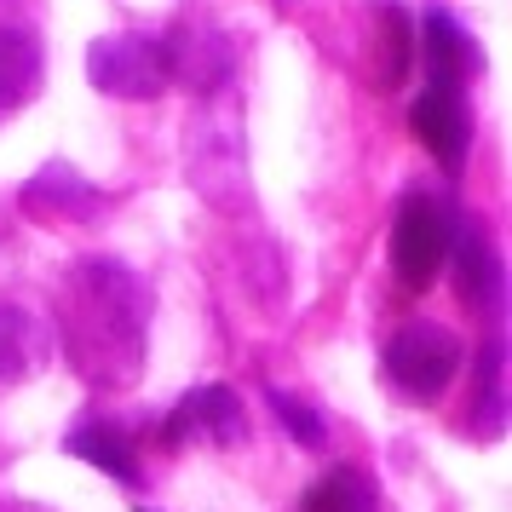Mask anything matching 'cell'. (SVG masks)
<instances>
[{"instance_id":"1","label":"cell","mask_w":512,"mask_h":512,"mask_svg":"<svg viewBox=\"0 0 512 512\" xmlns=\"http://www.w3.org/2000/svg\"><path fill=\"white\" fill-rule=\"evenodd\" d=\"M150 317H156V288L127 265V259L93 254L75 259L58 288V340L70 369L87 386H133L144 374L150 351Z\"/></svg>"},{"instance_id":"2","label":"cell","mask_w":512,"mask_h":512,"mask_svg":"<svg viewBox=\"0 0 512 512\" xmlns=\"http://www.w3.org/2000/svg\"><path fill=\"white\" fill-rule=\"evenodd\" d=\"M455 369H461V340L432 317H415L386 340V380L409 403H438L455 386Z\"/></svg>"},{"instance_id":"3","label":"cell","mask_w":512,"mask_h":512,"mask_svg":"<svg viewBox=\"0 0 512 512\" xmlns=\"http://www.w3.org/2000/svg\"><path fill=\"white\" fill-rule=\"evenodd\" d=\"M449 219L455 213L443 208L432 190H409L392 213V277L409 288V294H426L438 271L449 265Z\"/></svg>"},{"instance_id":"4","label":"cell","mask_w":512,"mask_h":512,"mask_svg":"<svg viewBox=\"0 0 512 512\" xmlns=\"http://www.w3.org/2000/svg\"><path fill=\"white\" fill-rule=\"evenodd\" d=\"M87 81H93L104 98H121V104H150V98L167 93V58L156 35H139V29H121V35H98L87 47Z\"/></svg>"},{"instance_id":"5","label":"cell","mask_w":512,"mask_h":512,"mask_svg":"<svg viewBox=\"0 0 512 512\" xmlns=\"http://www.w3.org/2000/svg\"><path fill=\"white\" fill-rule=\"evenodd\" d=\"M190 443H213V449L248 443V409L231 386H196L167 409L162 449H190Z\"/></svg>"},{"instance_id":"6","label":"cell","mask_w":512,"mask_h":512,"mask_svg":"<svg viewBox=\"0 0 512 512\" xmlns=\"http://www.w3.org/2000/svg\"><path fill=\"white\" fill-rule=\"evenodd\" d=\"M162 58H167V81H185L190 93L213 98L236 70V47L231 35L208 18H179L162 35Z\"/></svg>"},{"instance_id":"7","label":"cell","mask_w":512,"mask_h":512,"mask_svg":"<svg viewBox=\"0 0 512 512\" xmlns=\"http://www.w3.org/2000/svg\"><path fill=\"white\" fill-rule=\"evenodd\" d=\"M47 81V41L24 6L0 0V127L24 110Z\"/></svg>"},{"instance_id":"8","label":"cell","mask_w":512,"mask_h":512,"mask_svg":"<svg viewBox=\"0 0 512 512\" xmlns=\"http://www.w3.org/2000/svg\"><path fill=\"white\" fill-rule=\"evenodd\" d=\"M18 208H24V219H41V225H93L110 213V196L93 179H81L70 162H47L18 190Z\"/></svg>"},{"instance_id":"9","label":"cell","mask_w":512,"mask_h":512,"mask_svg":"<svg viewBox=\"0 0 512 512\" xmlns=\"http://www.w3.org/2000/svg\"><path fill=\"white\" fill-rule=\"evenodd\" d=\"M409 127L420 133V144L432 150V162L443 173H461L466 150H472V104H466L461 87H432L409 98Z\"/></svg>"},{"instance_id":"10","label":"cell","mask_w":512,"mask_h":512,"mask_svg":"<svg viewBox=\"0 0 512 512\" xmlns=\"http://www.w3.org/2000/svg\"><path fill=\"white\" fill-rule=\"evenodd\" d=\"M190 185L208 196L213 208H242L248 202V162H242V133H225V121H202L190 144Z\"/></svg>"},{"instance_id":"11","label":"cell","mask_w":512,"mask_h":512,"mask_svg":"<svg viewBox=\"0 0 512 512\" xmlns=\"http://www.w3.org/2000/svg\"><path fill=\"white\" fill-rule=\"evenodd\" d=\"M449 259H455V294H461L472 311L507 305V265L495 259L489 231L478 219H466V213L449 219Z\"/></svg>"},{"instance_id":"12","label":"cell","mask_w":512,"mask_h":512,"mask_svg":"<svg viewBox=\"0 0 512 512\" xmlns=\"http://www.w3.org/2000/svg\"><path fill=\"white\" fill-rule=\"evenodd\" d=\"M64 455L98 466V472L116 478V484H144L139 443H133V432H127L121 420H110V415H81L75 420L70 432H64Z\"/></svg>"},{"instance_id":"13","label":"cell","mask_w":512,"mask_h":512,"mask_svg":"<svg viewBox=\"0 0 512 512\" xmlns=\"http://www.w3.org/2000/svg\"><path fill=\"white\" fill-rule=\"evenodd\" d=\"M415 58H426V75H432V87H461L484 70V47L472 41V29L455 24L449 12H426V24H420V41H415Z\"/></svg>"},{"instance_id":"14","label":"cell","mask_w":512,"mask_h":512,"mask_svg":"<svg viewBox=\"0 0 512 512\" xmlns=\"http://www.w3.org/2000/svg\"><path fill=\"white\" fill-rule=\"evenodd\" d=\"M47 351H52L47 323L35 311H24V305L0 300V386H18L29 374H41Z\"/></svg>"},{"instance_id":"15","label":"cell","mask_w":512,"mask_h":512,"mask_svg":"<svg viewBox=\"0 0 512 512\" xmlns=\"http://www.w3.org/2000/svg\"><path fill=\"white\" fill-rule=\"evenodd\" d=\"M472 438L495 443L507 432V334H489L478 351V392H472Z\"/></svg>"},{"instance_id":"16","label":"cell","mask_w":512,"mask_h":512,"mask_svg":"<svg viewBox=\"0 0 512 512\" xmlns=\"http://www.w3.org/2000/svg\"><path fill=\"white\" fill-rule=\"evenodd\" d=\"M374 58H380V70L374 81L397 93L403 81H409V64H415V18H409V6L403 0H374Z\"/></svg>"},{"instance_id":"17","label":"cell","mask_w":512,"mask_h":512,"mask_svg":"<svg viewBox=\"0 0 512 512\" xmlns=\"http://www.w3.org/2000/svg\"><path fill=\"white\" fill-rule=\"evenodd\" d=\"M300 512H380V501H374V484L363 478V466H334L323 484L305 489Z\"/></svg>"},{"instance_id":"18","label":"cell","mask_w":512,"mask_h":512,"mask_svg":"<svg viewBox=\"0 0 512 512\" xmlns=\"http://www.w3.org/2000/svg\"><path fill=\"white\" fill-rule=\"evenodd\" d=\"M265 403H271V415L282 420V432L300 443V449H323V443H328V420H323V409L300 403V397L282 392V386H271V392H265Z\"/></svg>"},{"instance_id":"19","label":"cell","mask_w":512,"mask_h":512,"mask_svg":"<svg viewBox=\"0 0 512 512\" xmlns=\"http://www.w3.org/2000/svg\"><path fill=\"white\" fill-rule=\"evenodd\" d=\"M0 512H52V507H0Z\"/></svg>"}]
</instances>
